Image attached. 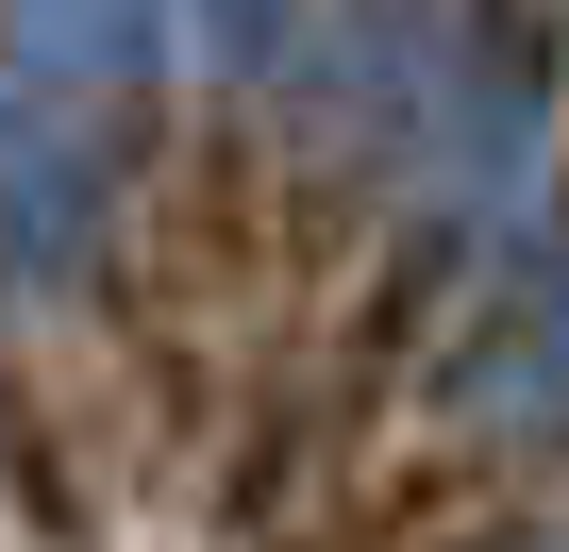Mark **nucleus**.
<instances>
[{"label":"nucleus","mask_w":569,"mask_h":552,"mask_svg":"<svg viewBox=\"0 0 569 552\" xmlns=\"http://www.w3.org/2000/svg\"><path fill=\"white\" fill-rule=\"evenodd\" d=\"M284 34H302V0H201V51H218L234 84H268V68H284Z\"/></svg>","instance_id":"4"},{"label":"nucleus","mask_w":569,"mask_h":552,"mask_svg":"<svg viewBox=\"0 0 569 552\" xmlns=\"http://www.w3.org/2000/svg\"><path fill=\"white\" fill-rule=\"evenodd\" d=\"M0 68L51 101H134L168 68V0H0Z\"/></svg>","instance_id":"3"},{"label":"nucleus","mask_w":569,"mask_h":552,"mask_svg":"<svg viewBox=\"0 0 569 552\" xmlns=\"http://www.w3.org/2000/svg\"><path fill=\"white\" fill-rule=\"evenodd\" d=\"M452 419L502 435V452H569V201L519 234L502 302L469 319V352H452Z\"/></svg>","instance_id":"1"},{"label":"nucleus","mask_w":569,"mask_h":552,"mask_svg":"<svg viewBox=\"0 0 569 552\" xmlns=\"http://www.w3.org/2000/svg\"><path fill=\"white\" fill-rule=\"evenodd\" d=\"M0 251H18V268H84L101 251V151L18 68H0Z\"/></svg>","instance_id":"2"}]
</instances>
